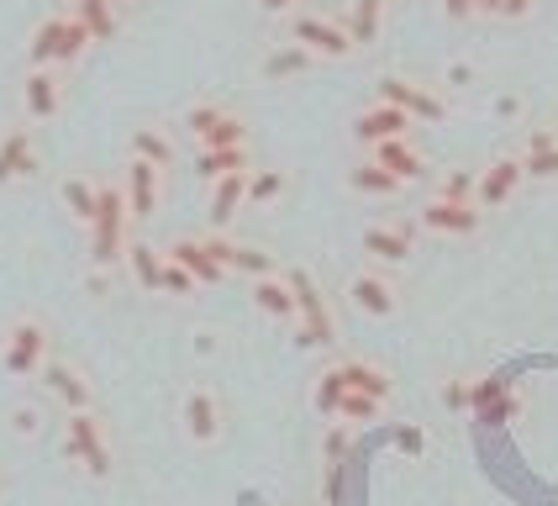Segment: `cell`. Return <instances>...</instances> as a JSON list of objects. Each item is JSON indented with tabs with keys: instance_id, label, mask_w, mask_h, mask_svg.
I'll use <instances>...</instances> for the list:
<instances>
[{
	"instance_id": "cell-1",
	"label": "cell",
	"mask_w": 558,
	"mask_h": 506,
	"mask_svg": "<svg viewBox=\"0 0 558 506\" xmlns=\"http://www.w3.org/2000/svg\"><path fill=\"white\" fill-rule=\"evenodd\" d=\"M90 48H95V37L85 32V22H80L74 11H59V16H48L43 27L32 32L27 69H74Z\"/></svg>"
},
{
	"instance_id": "cell-2",
	"label": "cell",
	"mask_w": 558,
	"mask_h": 506,
	"mask_svg": "<svg viewBox=\"0 0 558 506\" xmlns=\"http://www.w3.org/2000/svg\"><path fill=\"white\" fill-rule=\"evenodd\" d=\"M63 459H74L90 480H111V474H117V448H111V433H106L100 411H69Z\"/></svg>"
},
{
	"instance_id": "cell-3",
	"label": "cell",
	"mask_w": 558,
	"mask_h": 506,
	"mask_svg": "<svg viewBox=\"0 0 558 506\" xmlns=\"http://www.w3.org/2000/svg\"><path fill=\"white\" fill-rule=\"evenodd\" d=\"M48 359H53V333H48V322H43V316H16V322L5 327V348H0L5 375L37 380Z\"/></svg>"
},
{
	"instance_id": "cell-4",
	"label": "cell",
	"mask_w": 558,
	"mask_h": 506,
	"mask_svg": "<svg viewBox=\"0 0 558 506\" xmlns=\"http://www.w3.org/2000/svg\"><path fill=\"white\" fill-rule=\"evenodd\" d=\"M374 100H385V106H401L411 122H448V111H453V100L437 91V85H422V80H411V74H379L374 80Z\"/></svg>"
},
{
	"instance_id": "cell-5",
	"label": "cell",
	"mask_w": 558,
	"mask_h": 506,
	"mask_svg": "<svg viewBox=\"0 0 558 506\" xmlns=\"http://www.w3.org/2000/svg\"><path fill=\"white\" fill-rule=\"evenodd\" d=\"M290 285H295V306H301V333H295V344L301 348H332L338 344V316L327 306V296H322V285L311 280L306 269H284Z\"/></svg>"
},
{
	"instance_id": "cell-6",
	"label": "cell",
	"mask_w": 558,
	"mask_h": 506,
	"mask_svg": "<svg viewBox=\"0 0 558 506\" xmlns=\"http://www.w3.org/2000/svg\"><path fill=\"white\" fill-rule=\"evenodd\" d=\"M290 43H301L311 59H353V37L342 27V16H322V11H295L290 16Z\"/></svg>"
},
{
	"instance_id": "cell-7",
	"label": "cell",
	"mask_w": 558,
	"mask_h": 506,
	"mask_svg": "<svg viewBox=\"0 0 558 506\" xmlns=\"http://www.w3.org/2000/svg\"><path fill=\"white\" fill-rule=\"evenodd\" d=\"M43 390L59 401L63 411H95V385H90V375L69 359V353H53L48 364H43Z\"/></svg>"
},
{
	"instance_id": "cell-8",
	"label": "cell",
	"mask_w": 558,
	"mask_h": 506,
	"mask_svg": "<svg viewBox=\"0 0 558 506\" xmlns=\"http://www.w3.org/2000/svg\"><path fill=\"white\" fill-rule=\"evenodd\" d=\"M527 185V169H522V154H500L480 169V190H474V206L480 212H500L517 201V190Z\"/></svg>"
},
{
	"instance_id": "cell-9",
	"label": "cell",
	"mask_w": 558,
	"mask_h": 506,
	"mask_svg": "<svg viewBox=\"0 0 558 506\" xmlns=\"http://www.w3.org/2000/svg\"><path fill=\"white\" fill-rule=\"evenodd\" d=\"M201 243H206V253L217 258L227 275H248V280H269V275H279V258H275V253L253 249V243H232L227 232H206Z\"/></svg>"
},
{
	"instance_id": "cell-10",
	"label": "cell",
	"mask_w": 558,
	"mask_h": 506,
	"mask_svg": "<svg viewBox=\"0 0 558 506\" xmlns=\"http://www.w3.org/2000/svg\"><path fill=\"white\" fill-rule=\"evenodd\" d=\"M122 190H126V206H132V221H154L158 206H163V169L143 164V158H126Z\"/></svg>"
},
{
	"instance_id": "cell-11",
	"label": "cell",
	"mask_w": 558,
	"mask_h": 506,
	"mask_svg": "<svg viewBox=\"0 0 558 506\" xmlns=\"http://www.w3.org/2000/svg\"><path fill=\"white\" fill-rule=\"evenodd\" d=\"M180 427H185V438L190 443H217L221 438V427H227V411H221L217 401V390H206V385H195L185 401H180Z\"/></svg>"
},
{
	"instance_id": "cell-12",
	"label": "cell",
	"mask_w": 558,
	"mask_h": 506,
	"mask_svg": "<svg viewBox=\"0 0 558 506\" xmlns=\"http://www.w3.org/2000/svg\"><path fill=\"white\" fill-rule=\"evenodd\" d=\"M416 221L427 227V232H442V238H474L480 227H485V212L474 206V201H427Z\"/></svg>"
},
{
	"instance_id": "cell-13",
	"label": "cell",
	"mask_w": 558,
	"mask_h": 506,
	"mask_svg": "<svg viewBox=\"0 0 558 506\" xmlns=\"http://www.w3.org/2000/svg\"><path fill=\"white\" fill-rule=\"evenodd\" d=\"M411 117H405L401 106H385V100H374L364 106L359 117H353V137L364 143V148H379V143H390V137H411Z\"/></svg>"
},
{
	"instance_id": "cell-14",
	"label": "cell",
	"mask_w": 558,
	"mask_h": 506,
	"mask_svg": "<svg viewBox=\"0 0 558 506\" xmlns=\"http://www.w3.org/2000/svg\"><path fill=\"white\" fill-rule=\"evenodd\" d=\"M522 169L537 185H554L558 180V122H537L522 137Z\"/></svg>"
},
{
	"instance_id": "cell-15",
	"label": "cell",
	"mask_w": 558,
	"mask_h": 506,
	"mask_svg": "<svg viewBox=\"0 0 558 506\" xmlns=\"http://www.w3.org/2000/svg\"><path fill=\"white\" fill-rule=\"evenodd\" d=\"M364 253H369L374 264H390V269L411 264V253H416L411 227L405 221H374V227H364Z\"/></svg>"
},
{
	"instance_id": "cell-16",
	"label": "cell",
	"mask_w": 558,
	"mask_h": 506,
	"mask_svg": "<svg viewBox=\"0 0 558 506\" xmlns=\"http://www.w3.org/2000/svg\"><path fill=\"white\" fill-rule=\"evenodd\" d=\"M22 106H27L32 122H53V117L63 111L59 69H27V80H22Z\"/></svg>"
},
{
	"instance_id": "cell-17",
	"label": "cell",
	"mask_w": 558,
	"mask_h": 506,
	"mask_svg": "<svg viewBox=\"0 0 558 506\" xmlns=\"http://www.w3.org/2000/svg\"><path fill=\"white\" fill-rule=\"evenodd\" d=\"M369 158L379 164V169H390L401 185H416V180L427 174V154H422V143H416V137H390V143L369 148Z\"/></svg>"
},
{
	"instance_id": "cell-18",
	"label": "cell",
	"mask_w": 558,
	"mask_h": 506,
	"mask_svg": "<svg viewBox=\"0 0 558 506\" xmlns=\"http://www.w3.org/2000/svg\"><path fill=\"white\" fill-rule=\"evenodd\" d=\"M348 301H353L364 316H396L401 312V290L385 280V275H374V269H364V275L348 280Z\"/></svg>"
},
{
	"instance_id": "cell-19",
	"label": "cell",
	"mask_w": 558,
	"mask_h": 506,
	"mask_svg": "<svg viewBox=\"0 0 558 506\" xmlns=\"http://www.w3.org/2000/svg\"><path fill=\"white\" fill-rule=\"evenodd\" d=\"M32 169H37V137H32V126H11L0 137V185L27 180Z\"/></svg>"
},
{
	"instance_id": "cell-20",
	"label": "cell",
	"mask_w": 558,
	"mask_h": 506,
	"mask_svg": "<svg viewBox=\"0 0 558 506\" xmlns=\"http://www.w3.org/2000/svg\"><path fill=\"white\" fill-rule=\"evenodd\" d=\"M163 253H169V258H174L180 269H190L201 290H211V285L227 280V269H221L217 258L206 253V243H201V238H174V243H163Z\"/></svg>"
},
{
	"instance_id": "cell-21",
	"label": "cell",
	"mask_w": 558,
	"mask_h": 506,
	"mask_svg": "<svg viewBox=\"0 0 558 506\" xmlns=\"http://www.w3.org/2000/svg\"><path fill=\"white\" fill-rule=\"evenodd\" d=\"M385 11H390V0H348L342 27H348V37H353V48H359V53L379 43V32H385Z\"/></svg>"
},
{
	"instance_id": "cell-22",
	"label": "cell",
	"mask_w": 558,
	"mask_h": 506,
	"mask_svg": "<svg viewBox=\"0 0 558 506\" xmlns=\"http://www.w3.org/2000/svg\"><path fill=\"white\" fill-rule=\"evenodd\" d=\"M248 174H253V169H243V174H227V180H217V185H211V212H206V217H211V232H227V227H232V217L248 206Z\"/></svg>"
},
{
	"instance_id": "cell-23",
	"label": "cell",
	"mask_w": 558,
	"mask_h": 506,
	"mask_svg": "<svg viewBox=\"0 0 558 506\" xmlns=\"http://www.w3.org/2000/svg\"><path fill=\"white\" fill-rule=\"evenodd\" d=\"M253 306L264 316H275V322H295V316H301V306H295V285H290L284 269L269 275V280H253Z\"/></svg>"
},
{
	"instance_id": "cell-24",
	"label": "cell",
	"mask_w": 558,
	"mask_h": 506,
	"mask_svg": "<svg viewBox=\"0 0 558 506\" xmlns=\"http://www.w3.org/2000/svg\"><path fill=\"white\" fill-rule=\"evenodd\" d=\"M126 269H132V285H137L143 296H163V249L143 243V238H132V249H126Z\"/></svg>"
},
{
	"instance_id": "cell-25",
	"label": "cell",
	"mask_w": 558,
	"mask_h": 506,
	"mask_svg": "<svg viewBox=\"0 0 558 506\" xmlns=\"http://www.w3.org/2000/svg\"><path fill=\"white\" fill-rule=\"evenodd\" d=\"M338 370H342V380H348V390H364V396H374V401H390V396H396L390 370L374 364V359H342Z\"/></svg>"
},
{
	"instance_id": "cell-26",
	"label": "cell",
	"mask_w": 558,
	"mask_h": 506,
	"mask_svg": "<svg viewBox=\"0 0 558 506\" xmlns=\"http://www.w3.org/2000/svg\"><path fill=\"white\" fill-rule=\"evenodd\" d=\"M85 32H90L95 43H111L117 32H122V0H80V5H69Z\"/></svg>"
},
{
	"instance_id": "cell-27",
	"label": "cell",
	"mask_w": 558,
	"mask_h": 506,
	"mask_svg": "<svg viewBox=\"0 0 558 506\" xmlns=\"http://www.w3.org/2000/svg\"><path fill=\"white\" fill-rule=\"evenodd\" d=\"M243 169H253V154L248 148H201L195 154V174L201 180H227V174H243Z\"/></svg>"
},
{
	"instance_id": "cell-28",
	"label": "cell",
	"mask_w": 558,
	"mask_h": 506,
	"mask_svg": "<svg viewBox=\"0 0 558 506\" xmlns=\"http://www.w3.org/2000/svg\"><path fill=\"white\" fill-rule=\"evenodd\" d=\"M132 158L158 164V169L169 174V169H174V158H180V148H174V137H169L163 126H137V132H132Z\"/></svg>"
},
{
	"instance_id": "cell-29",
	"label": "cell",
	"mask_w": 558,
	"mask_h": 506,
	"mask_svg": "<svg viewBox=\"0 0 558 506\" xmlns=\"http://www.w3.org/2000/svg\"><path fill=\"white\" fill-rule=\"evenodd\" d=\"M59 195H63V206H69V217H80L90 227L95 212H100V180H90V174H69V180H59Z\"/></svg>"
},
{
	"instance_id": "cell-30",
	"label": "cell",
	"mask_w": 558,
	"mask_h": 506,
	"mask_svg": "<svg viewBox=\"0 0 558 506\" xmlns=\"http://www.w3.org/2000/svg\"><path fill=\"white\" fill-rule=\"evenodd\" d=\"M348 190H359V195H385V201H390V195H401L405 185L390 174V169H379L374 158H364L359 169H348Z\"/></svg>"
},
{
	"instance_id": "cell-31",
	"label": "cell",
	"mask_w": 558,
	"mask_h": 506,
	"mask_svg": "<svg viewBox=\"0 0 558 506\" xmlns=\"http://www.w3.org/2000/svg\"><path fill=\"white\" fill-rule=\"evenodd\" d=\"M311 63H316V59H311L301 43H284V48H275L269 59L258 63V74H264V80H295V74H306Z\"/></svg>"
},
{
	"instance_id": "cell-32",
	"label": "cell",
	"mask_w": 558,
	"mask_h": 506,
	"mask_svg": "<svg viewBox=\"0 0 558 506\" xmlns=\"http://www.w3.org/2000/svg\"><path fill=\"white\" fill-rule=\"evenodd\" d=\"M342 396H348V380H342L338 364H332V370H322V375H316V385H311V407L322 411V417H338Z\"/></svg>"
},
{
	"instance_id": "cell-33",
	"label": "cell",
	"mask_w": 558,
	"mask_h": 506,
	"mask_svg": "<svg viewBox=\"0 0 558 506\" xmlns=\"http://www.w3.org/2000/svg\"><path fill=\"white\" fill-rule=\"evenodd\" d=\"M201 148H248V122H243L238 111H227L206 137H195V154H201Z\"/></svg>"
},
{
	"instance_id": "cell-34",
	"label": "cell",
	"mask_w": 558,
	"mask_h": 506,
	"mask_svg": "<svg viewBox=\"0 0 558 506\" xmlns=\"http://www.w3.org/2000/svg\"><path fill=\"white\" fill-rule=\"evenodd\" d=\"M284 190H290V174H284V169H253L248 206H275V201H284Z\"/></svg>"
},
{
	"instance_id": "cell-35",
	"label": "cell",
	"mask_w": 558,
	"mask_h": 506,
	"mask_svg": "<svg viewBox=\"0 0 558 506\" xmlns=\"http://www.w3.org/2000/svg\"><path fill=\"white\" fill-rule=\"evenodd\" d=\"M474 190H480V169H448L433 185V195L437 201H474Z\"/></svg>"
},
{
	"instance_id": "cell-36",
	"label": "cell",
	"mask_w": 558,
	"mask_h": 506,
	"mask_svg": "<svg viewBox=\"0 0 558 506\" xmlns=\"http://www.w3.org/2000/svg\"><path fill=\"white\" fill-rule=\"evenodd\" d=\"M227 111H232V106H221V100H195V106L185 111V132H190V137H206V132H211Z\"/></svg>"
},
{
	"instance_id": "cell-37",
	"label": "cell",
	"mask_w": 558,
	"mask_h": 506,
	"mask_svg": "<svg viewBox=\"0 0 558 506\" xmlns=\"http://www.w3.org/2000/svg\"><path fill=\"white\" fill-rule=\"evenodd\" d=\"M163 296H169V301H190V296H201L195 275H190V269H180L169 253H163Z\"/></svg>"
},
{
	"instance_id": "cell-38",
	"label": "cell",
	"mask_w": 558,
	"mask_h": 506,
	"mask_svg": "<svg viewBox=\"0 0 558 506\" xmlns=\"http://www.w3.org/2000/svg\"><path fill=\"white\" fill-rule=\"evenodd\" d=\"M379 411H385V401H374V396H364V390H348V396H342L338 422H374Z\"/></svg>"
},
{
	"instance_id": "cell-39",
	"label": "cell",
	"mask_w": 558,
	"mask_h": 506,
	"mask_svg": "<svg viewBox=\"0 0 558 506\" xmlns=\"http://www.w3.org/2000/svg\"><path fill=\"white\" fill-rule=\"evenodd\" d=\"M506 390H511V385H506V380H500V375L480 380V385H474V396H469V411H474V417H485V411L496 407V401H500V396H506Z\"/></svg>"
},
{
	"instance_id": "cell-40",
	"label": "cell",
	"mask_w": 558,
	"mask_h": 506,
	"mask_svg": "<svg viewBox=\"0 0 558 506\" xmlns=\"http://www.w3.org/2000/svg\"><path fill=\"white\" fill-rule=\"evenodd\" d=\"M522 407H527V401H522V390H506V396H500V401L485 411L480 422H485V427H506L511 417H522Z\"/></svg>"
},
{
	"instance_id": "cell-41",
	"label": "cell",
	"mask_w": 558,
	"mask_h": 506,
	"mask_svg": "<svg viewBox=\"0 0 558 506\" xmlns=\"http://www.w3.org/2000/svg\"><path fill=\"white\" fill-rule=\"evenodd\" d=\"M469 396H474V380H448L442 385V401L453 411H469Z\"/></svg>"
},
{
	"instance_id": "cell-42",
	"label": "cell",
	"mask_w": 558,
	"mask_h": 506,
	"mask_svg": "<svg viewBox=\"0 0 558 506\" xmlns=\"http://www.w3.org/2000/svg\"><path fill=\"white\" fill-rule=\"evenodd\" d=\"M532 11H537V0H506L500 5V22H527Z\"/></svg>"
},
{
	"instance_id": "cell-43",
	"label": "cell",
	"mask_w": 558,
	"mask_h": 506,
	"mask_svg": "<svg viewBox=\"0 0 558 506\" xmlns=\"http://www.w3.org/2000/svg\"><path fill=\"white\" fill-rule=\"evenodd\" d=\"M442 11H448L453 22H474V16H480V0H442Z\"/></svg>"
},
{
	"instance_id": "cell-44",
	"label": "cell",
	"mask_w": 558,
	"mask_h": 506,
	"mask_svg": "<svg viewBox=\"0 0 558 506\" xmlns=\"http://www.w3.org/2000/svg\"><path fill=\"white\" fill-rule=\"evenodd\" d=\"M295 5L301 0H264V11H275V16H295Z\"/></svg>"
},
{
	"instance_id": "cell-45",
	"label": "cell",
	"mask_w": 558,
	"mask_h": 506,
	"mask_svg": "<svg viewBox=\"0 0 558 506\" xmlns=\"http://www.w3.org/2000/svg\"><path fill=\"white\" fill-rule=\"evenodd\" d=\"M342 448H348V433L338 427V433H332V443H327V459H342Z\"/></svg>"
},
{
	"instance_id": "cell-46",
	"label": "cell",
	"mask_w": 558,
	"mask_h": 506,
	"mask_svg": "<svg viewBox=\"0 0 558 506\" xmlns=\"http://www.w3.org/2000/svg\"><path fill=\"white\" fill-rule=\"evenodd\" d=\"M469 74H474L469 63H453V69H448V85H469Z\"/></svg>"
},
{
	"instance_id": "cell-47",
	"label": "cell",
	"mask_w": 558,
	"mask_h": 506,
	"mask_svg": "<svg viewBox=\"0 0 558 506\" xmlns=\"http://www.w3.org/2000/svg\"><path fill=\"white\" fill-rule=\"evenodd\" d=\"M16 433H37V411H16Z\"/></svg>"
},
{
	"instance_id": "cell-48",
	"label": "cell",
	"mask_w": 558,
	"mask_h": 506,
	"mask_svg": "<svg viewBox=\"0 0 558 506\" xmlns=\"http://www.w3.org/2000/svg\"><path fill=\"white\" fill-rule=\"evenodd\" d=\"M500 5L506 0H480V16H500Z\"/></svg>"
},
{
	"instance_id": "cell-49",
	"label": "cell",
	"mask_w": 558,
	"mask_h": 506,
	"mask_svg": "<svg viewBox=\"0 0 558 506\" xmlns=\"http://www.w3.org/2000/svg\"><path fill=\"white\" fill-rule=\"evenodd\" d=\"M0 496H5V480H0Z\"/></svg>"
},
{
	"instance_id": "cell-50",
	"label": "cell",
	"mask_w": 558,
	"mask_h": 506,
	"mask_svg": "<svg viewBox=\"0 0 558 506\" xmlns=\"http://www.w3.org/2000/svg\"><path fill=\"white\" fill-rule=\"evenodd\" d=\"M390 5H405V0H390Z\"/></svg>"
},
{
	"instance_id": "cell-51",
	"label": "cell",
	"mask_w": 558,
	"mask_h": 506,
	"mask_svg": "<svg viewBox=\"0 0 558 506\" xmlns=\"http://www.w3.org/2000/svg\"><path fill=\"white\" fill-rule=\"evenodd\" d=\"M74 5H80V0H74Z\"/></svg>"
}]
</instances>
